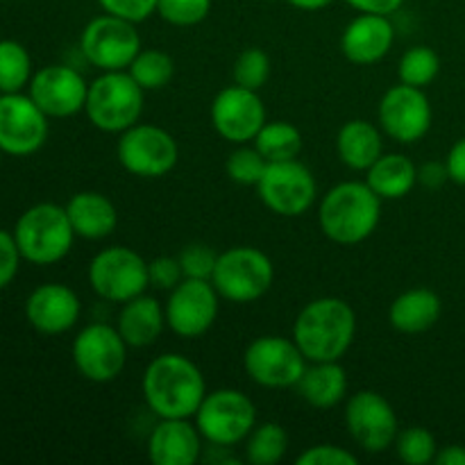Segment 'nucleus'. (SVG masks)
<instances>
[{
	"label": "nucleus",
	"instance_id": "26",
	"mask_svg": "<svg viewBox=\"0 0 465 465\" xmlns=\"http://www.w3.org/2000/svg\"><path fill=\"white\" fill-rule=\"evenodd\" d=\"M443 302L430 289H411L398 295L389 309L391 327L402 334H422L439 322Z\"/></svg>",
	"mask_w": 465,
	"mask_h": 465
},
{
	"label": "nucleus",
	"instance_id": "43",
	"mask_svg": "<svg viewBox=\"0 0 465 465\" xmlns=\"http://www.w3.org/2000/svg\"><path fill=\"white\" fill-rule=\"evenodd\" d=\"M445 168H448V177L454 184L465 186V136L450 148L448 157H445Z\"/></svg>",
	"mask_w": 465,
	"mask_h": 465
},
{
	"label": "nucleus",
	"instance_id": "29",
	"mask_svg": "<svg viewBox=\"0 0 465 465\" xmlns=\"http://www.w3.org/2000/svg\"><path fill=\"white\" fill-rule=\"evenodd\" d=\"M254 148L268 163L289 162L302 153V134L298 127L286 121L263 123L259 134L254 136Z\"/></svg>",
	"mask_w": 465,
	"mask_h": 465
},
{
	"label": "nucleus",
	"instance_id": "36",
	"mask_svg": "<svg viewBox=\"0 0 465 465\" xmlns=\"http://www.w3.org/2000/svg\"><path fill=\"white\" fill-rule=\"evenodd\" d=\"M271 77V57L262 48H248L236 57L234 82L245 89L259 91Z\"/></svg>",
	"mask_w": 465,
	"mask_h": 465
},
{
	"label": "nucleus",
	"instance_id": "30",
	"mask_svg": "<svg viewBox=\"0 0 465 465\" xmlns=\"http://www.w3.org/2000/svg\"><path fill=\"white\" fill-rule=\"evenodd\" d=\"M289 450V434L277 422L254 427L245 439V461L252 465H277Z\"/></svg>",
	"mask_w": 465,
	"mask_h": 465
},
{
	"label": "nucleus",
	"instance_id": "45",
	"mask_svg": "<svg viewBox=\"0 0 465 465\" xmlns=\"http://www.w3.org/2000/svg\"><path fill=\"white\" fill-rule=\"evenodd\" d=\"M448 168H445V163H425L422 168H418V182H422L425 186H430V189H439L443 182H448Z\"/></svg>",
	"mask_w": 465,
	"mask_h": 465
},
{
	"label": "nucleus",
	"instance_id": "37",
	"mask_svg": "<svg viewBox=\"0 0 465 465\" xmlns=\"http://www.w3.org/2000/svg\"><path fill=\"white\" fill-rule=\"evenodd\" d=\"M212 12V0H157V14L177 27L203 23Z\"/></svg>",
	"mask_w": 465,
	"mask_h": 465
},
{
	"label": "nucleus",
	"instance_id": "9",
	"mask_svg": "<svg viewBox=\"0 0 465 465\" xmlns=\"http://www.w3.org/2000/svg\"><path fill=\"white\" fill-rule=\"evenodd\" d=\"M89 284L107 302L123 304L145 293L150 286L148 262L139 252L112 245L95 254L89 263Z\"/></svg>",
	"mask_w": 465,
	"mask_h": 465
},
{
	"label": "nucleus",
	"instance_id": "48",
	"mask_svg": "<svg viewBox=\"0 0 465 465\" xmlns=\"http://www.w3.org/2000/svg\"><path fill=\"white\" fill-rule=\"evenodd\" d=\"M3 154H5V153H3V150H0V162H3Z\"/></svg>",
	"mask_w": 465,
	"mask_h": 465
},
{
	"label": "nucleus",
	"instance_id": "28",
	"mask_svg": "<svg viewBox=\"0 0 465 465\" xmlns=\"http://www.w3.org/2000/svg\"><path fill=\"white\" fill-rule=\"evenodd\" d=\"M368 186L381 200H400L413 191L418 182V168L404 154H381L368 168Z\"/></svg>",
	"mask_w": 465,
	"mask_h": 465
},
{
	"label": "nucleus",
	"instance_id": "15",
	"mask_svg": "<svg viewBox=\"0 0 465 465\" xmlns=\"http://www.w3.org/2000/svg\"><path fill=\"white\" fill-rule=\"evenodd\" d=\"M48 116L30 94H0V150L12 157H27L44 148Z\"/></svg>",
	"mask_w": 465,
	"mask_h": 465
},
{
	"label": "nucleus",
	"instance_id": "24",
	"mask_svg": "<svg viewBox=\"0 0 465 465\" xmlns=\"http://www.w3.org/2000/svg\"><path fill=\"white\" fill-rule=\"evenodd\" d=\"M68 221H71L75 236L89 241L107 239L118 225L116 207L109 198L95 191H82L75 193L66 204Z\"/></svg>",
	"mask_w": 465,
	"mask_h": 465
},
{
	"label": "nucleus",
	"instance_id": "7",
	"mask_svg": "<svg viewBox=\"0 0 465 465\" xmlns=\"http://www.w3.org/2000/svg\"><path fill=\"white\" fill-rule=\"evenodd\" d=\"M193 418L203 439L216 448H232L257 427V407L241 391L221 389L204 395Z\"/></svg>",
	"mask_w": 465,
	"mask_h": 465
},
{
	"label": "nucleus",
	"instance_id": "2",
	"mask_svg": "<svg viewBox=\"0 0 465 465\" xmlns=\"http://www.w3.org/2000/svg\"><path fill=\"white\" fill-rule=\"evenodd\" d=\"M357 334V316L341 298H318L298 313L293 341L309 363L341 361Z\"/></svg>",
	"mask_w": 465,
	"mask_h": 465
},
{
	"label": "nucleus",
	"instance_id": "38",
	"mask_svg": "<svg viewBox=\"0 0 465 465\" xmlns=\"http://www.w3.org/2000/svg\"><path fill=\"white\" fill-rule=\"evenodd\" d=\"M180 266L184 277L191 280H209L212 282L213 268H216L218 254L204 243H191L180 252Z\"/></svg>",
	"mask_w": 465,
	"mask_h": 465
},
{
	"label": "nucleus",
	"instance_id": "40",
	"mask_svg": "<svg viewBox=\"0 0 465 465\" xmlns=\"http://www.w3.org/2000/svg\"><path fill=\"white\" fill-rule=\"evenodd\" d=\"M295 465H357V457L339 445H313L295 459Z\"/></svg>",
	"mask_w": 465,
	"mask_h": 465
},
{
	"label": "nucleus",
	"instance_id": "25",
	"mask_svg": "<svg viewBox=\"0 0 465 465\" xmlns=\"http://www.w3.org/2000/svg\"><path fill=\"white\" fill-rule=\"evenodd\" d=\"M300 398L313 409H334L348 393V375L339 361H316L307 366L295 384Z\"/></svg>",
	"mask_w": 465,
	"mask_h": 465
},
{
	"label": "nucleus",
	"instance_id": "11",
	"mask_svg": "<svg viewBox=\"0 0 465 465\" xmlns=\"http://www.w3.org/2000/svg\"><path fill=\"white\" fill-rule=\"evenodd\" d=\"M116 157L127 173L136 177H163L177 166L180 148L166 130L157 125H132L121 132Z\"/></svg>",
	"mask_w": 465,
	"mask_h": 465
},
{
	"label": "nucleus",
	"instance_id": "17",
	"mask_svg": "<svg viewBox=\"0 0 465 465\" xmlns=\"http://www.w3.org/2000/svg\"><path fill=\"white\" fill-rule=\"evenodd\" d=\"M380 125L398 143H416L431 127V104L418 86L395 84L380 103Z\"/></svg>",
	"mask_w": 465,
	"mask_h": 465
},
{
	"label": "nucleus",
	"instance_id": "31",
	"mask_svg": "<svg viewBox=\"0 0 465 465\" xmlns=\"http://www.w3.org/2000/svg\"><path fill=\"white\" fill-rule=\"evenodd\" d=\"M32 80V59L25 45L0 39V94H18Z\"/></svg>",
	"mask_w": 465,
	"mask_h": 465
},
{
	"label": "nucleus",
	"instance_id": "3",
	"mask_svg": "<svg viewBox=\"0 0 465 465\" xmlns=\"http://www.w3.org/2000/svg\"><path fill=\"white\" fill-rule=\"evenodd\" d=\"M381 198L368 182H341L327 191L318 209L322 234L339 245H357L377 230Z\"/></svg>",
	"mask_w": 465,
	"mask_h": 465
},
{
	"label": "nucleus",
	"instance_id": "46",
	"mask_svg": "<svg viewBox=\"0 0 465 465\" xmlns=\"http://www.w3.org/2000/svg\"><path fill=\"white\" fill-rule=\"evenodd\" d=\"M436 465H465V448L463 445H448L439 450L434 459Z\"/></svg>",
	"mask_w": 465,
	"mask_h": 465
},
{
	"label": "nucleus",
	"instance_id": "41",
	"mask_svg": "<svg viewBox=\"0 0 465 465\" xmlns=\"http://www.w3.org/2000/svg\"><path fill=\"white\" fill-rule=\"evenodd\" d=\"M21 250H18L16 239L9 232L0 230V291L7 289L16 277L18 266H21Z\"/></svg>",
	"mask_w": 465,
	"mask_h": 465
},
{
	"label": "nucleus",
	"instance_id": "47",
	"mask_svg": "<svg viewBox=\"0 0 465 465\" xmlns=\"http://www.w3.org/2000/svg\"><path fill=\"white\" fill-rule=\"evenodd\" d=\"M286 3L298 9H304V12H318V9H325L334 0H286Z\"/></svg>",
	"mask_w": 465,
	"mask_h": 465
},
{
	"label": "nucleus",
	"instance_id": "20",
	"mask_svg": "<svg viewBox=\"0 0 465 465\" xmlns=\"http://www.w3.org/2000/svg\"><path fill=\"white\" fill-rule=\"evenodd\" d=\"M80 298L64 284H41L25 302V318L39 334L57 336L71 330L80 318Z\"/></svg>",
	"mask_w": 465,
	"mask_h": 465
},
{
	"label": "nucleus",
	"instance_id": "35",
	"mask_svg": "<svg viewBox=\"0 0 465 465\" xmlns=\"http://www.w3.org/2000/svg\"><path fill=\"white\" fill-rule=\"evenodd\" d=\"M268 162L262 157L257 148H248V145H241L234 153L227 157L225 171L230 175L232 182L243 186H257L262 175L266 173Z\"/></svg>",
	"mask_w": 465,
	"mask_h": 465
},
{
	"label": "nucleus",
	"instance_id": "5",
	"mask_svg": "<svg viewBox=\"0 0 465 465\" xmlns=\"http://www.w3.org/2000/svg\"><path fill=\"white\" fill-rule=\"evenodd\" d=\"M143 94L127 71H104L89 84L84 112L98 130L121 134L139 123Z\"/></svg>",
	"mask_w": 465,
	"mask_h": 465
},
{
	"label": "nucleus",
	"instance_id": "16",
	"mask_svg": "<svg viewBox=\"0 0 465 465\" xmlns=\"http://www.w3.org/2000/svg\"><path fill=\"white\" fill-rule=\"evenodd\" d=\"M218 291L209 280L184 277L166 302V322L182 339H198L207 334L218 318Z\"/></svg>",
	"mask_w": 465,
	"mask_h": 465
},
{
	"label": "nucleus",
	"instance_id": "1",
	"mask_svg": "<svg viewBox=\"0 0 465 465\" xmlns=\"http://www.w3.org/2000/svg\"><path fill=\"white\" fill-rule=\"evenodd\" d=\"M143 398L159 418H193L207 395V384L191 359L162 354L145 368Z\"/></svg>",
	"mask_w": 465,
	"mask_h": 465
},
{
	"label": "nucleus",
	"instance_id": "4",
	"mask_svg": "<svg viewBox=\"0 0 465 465\" xmlns=\"http://www.w3.org/2000/svg\"><path fill=\"white\" fill-rule=\"evenodd\" d=\"M12 234L23 259L35 266H53L62 262L75 241L66 207L54 203H39L23 212Z\"/></svg>",
	"mask_w": 465,
	"mask_h": 465
},
{
	"label": "nucleus",
	"instance_id": "19",
	"mask_svg": "<svg viewBox=\"0 0 465 465\" xmlns=\"http://www.w3.org/2000/svg\"><path fill=\"white\" fill-rule=\"evenodd\" d=\"M30 98L41 107L48 118H68L82 112L89 95V84L84 77L71 66L53 64L44 66L32 75Z\"/></svg>",
	"mask_w": 465,
	"mask_h": 465
},
{
	"label": "nucleus",
	"instance_id": "10",
	"mask_svg": "<svg viewBox=\"0 0 465 465\" xmlns=\"http://www.w3.org/2000/svg\"><path fill=\"white\" fill-rule=\"evenodd\" d=\"M307 363L298 343L284 336H259L243 354L245 372L263 389H295Z\"/></svg>",
	"mask_w": 465,
	"mask_h": 465
},
{
	"label": "nucleus",
	"instance_id": "39",
	"mask_svg": "<svg viewBox=\"0 0 465 465\" xmlns=\"http://www.w3.org/2000/svg\"><path fill=\"white\" fill-rule=\"evenodd\" d=\"M148 280L150 286L162 291H173L182 280H184V272H182L180 259L177 257H157L148 263Z\"/></svg>",
	"mask_w": 465,
	"mask_h": 465
},
{
	"label": "nucleus",
	"instance_id": "33",
	"mask_svg": "<svg viewBox=\"0 0 465 465\" xmlns=\"http://www.w3.org/2000/svg\"><path fill=\"white\" fill-rule=\"evenodd\" d=\"M440 71V57L430 48V45H416V48H409L407 53L400 59V82L409 86H418V89H425L431 82L439 77Z\"/></svg>",
	"mask_w": 465,
	"mask_h": 465
},
{
	"label": "nucleus",
	"instance_id": "14",
	"mask_svg": "<svg viewBox=\"0 0 465 465\" xmlns=\"http://www.w3.org/2000/svg\"><path fill=\"white\" fill-rule=\"evenodd\" d=\"M345 425L363 452L380 454L393 448L398 439V416L384 395L375 391L354 393L345 404Z\"/></svg>",
	"mask_w": 465,
	"mask_h": 465
},
{
	"label": "nucleus",
	"instance_id": "6",
	"mask_svg": "<svg viewBox=\"0 0 465 465\" xmlns=\"http://www.w3.org/2000/svg\"><path fill=\"white\" fill-rule=\"evenodd\" d=\"M275 268L271 257L259 248L239 245L218 254L212 284L223 300L236 304L257 302L271 291Z\"/></svg>",
	"mask_w": 465,
	"mask_h": 465
},
{
	"label": "nucleus",
	"instance_id": "18",
	"mask_svg": "<svg viewBox=\"0 0 465 465\" xmlns=\"http://www.w3.org/2000/svg\"><path fill=\"white\" fill-rule=\"evenodd\" d=\"M212 123L225 141L243 145L254 141L266 123V107L257 91L245 86H227L213 98Z\"/></svg>",
	"mask_w": 465,
	"mask_h": 465
},
{
	"label": "nucleus",
	"instance_id": "22",
	"mask_svg": "<svg viewBox=\"0 0 465 465\" xmlns=\"http://www.w3.org/2000/svg\"><path fill=\"white\" fill-rule=\"evenodd\" d=\"M203 434L189 418H162L148 439V457L154 465H193L203 452Z\"/></svg>",
	"mask_w": 465,
	"mask_h": 465
},
{
	"label": "nucleus",
	"instance_id": "23",
	"mask_svg": "<svg viewBox=\"0 0 465 465\" xmlns=\"http://www.w3.org/2000/svg\"><path fill=\"white\" fill-rule=\"evenodd\" d=\"M166 312L153 295H136L123 302L116 318V330L130 348H148L157 343L166 327Z\"/></svg>",
	"mask_w": 465,
	"mask_h": 465
},
{
	"label": "nucleus",
	"instance_id": "8",
	"mask_svg": "<svg viewBox=\"0 0 465 465\" xmlns=\"http://www.w3.org/2000/svg\"><path fill=\"white\" fill-rule=\"evenodd\" d=\"M80 50L100 71H127L141 50L136 23L107 14L86 23L80 36Z\"/></svg>",
	"mask_w": 465,
	"mask_h": 465
},
{
	"label": "nucleus",
	"instance_id": "44",
	"mask_svg": "<svg viewBox=\"0 0 465 465\" xmlns=\"http://www.w3.org/2000/svg\"><path fill=\"white\" fill-rule=\"evenodd\" d=\"M345 3L357 9L359 14H381V16H391V14L402 7L404 0H345Z\"/></svg>",
	"mask_w": 465,
	"mask_h": 465
},
{
	"label": "nucleus",
	"instance_id": "27",
	"mask_svg": "<svg viewBox=\"0 0 465 465\" xmlns=\"http://www.w3.org/2000/svg\"><path fill=\"white\" fill-rule=\"evenodd\" d=\"M381 132L368 121H354L345 123L336 136V153L339 159L352 171H368L377 159L381 157Z\"/></svg>",
	"mask_w": 465,
	"mask_h": 465
},
{
	"label": "nucleus",
	"instance_id": "12",
	"mask_svg": "<svg viewBox=\"0 0 465 465\" xmlns=\"http://www.w3.org/2000/svg\"><path fill=\"white\" fill-rule=\"evenodd\" d=\"M259 198L277 216H302L316 200V180L312 171L298 159L272 162L266 166L257 184Z\"/></svg>",
	"mask_w": 465,
	"mask_h": 465
},
{
	"label": "nucleus",
	"instance_id": "32",
	"mask_svg": "<svg viewBox=\"0 0 465 465\" xmlns=\"http://www.w3.org/2000/svg\"><path fill=\"white\" fill-rule=\"evenodd\" d=\"M127 73L134 77V82L143 91H159L173 80V75H175V62H173L171 54H166L163 50L141 48L139 54L134 57V62L127 68Z\"/></svg>",
	"mask_w": 465,
	"mask_h": 465
},
{
	"label": "nucleus",
	"instance_id": "42",
	"mask_svg": "<svg viewBox=\"0 0 465 465\" xmlns=\"http://www.w3.org/2000/svg\"><path fill=\"white\" fill-rule=\"evenodd\" d=\"M107 14L127 18L132 23L145 21L150 14L157 12V0H98Z\"/></svg>",
	"mask_w": 465,
	"mask_h": 465
},
{
	"label": "nucleus",
	"instance_id": "13",
	"mask_svg": "<svg viewBox=\"0 0 465 465\" xmlns=\"http://www.w3.org/2000/svg\"><path fill=\"white\" fill-rule=\"evenodd\" d=\"M127 348L116 327L94 322L73 341V363L84 380L95 384L114 381L127 363Z\"/></svg>",
	"mask_w": 465,
	"mask_h": 465
},
{
	"label": "nucleus",
	"instance_id": "34",
	"mask_svg": "<svg viewBox=\"0 0 465 465\" xmlns=\"http://www.w3.org/2000/svg\"><path fill=\"white\" fill-rule=\"evenodd\" d=\"M393 448L398 452L400 461L407 465H427L434 461L436 454H439L434 434L425 427H409V430L400 431Z\"/></svg>",
	"mask_w": 465,
	"mask_h": 465
},
{
	"label": "nucleus",
	"instance_id": "21",
	"mask_svg": "<svg viewBox=\"0 0 465 465\" xmlns=\"http://www.w3.org/2000/svg\"><path fill=\"white\" fill-rule=\"evenodd\" d=\"M395 41L393 23L381 14H359L348 23L341 36V53L359 66L381 62L391 53Z\"/></svg>",
	"mask_w": 465,
	"mask_h": 465
}]
</instances>
